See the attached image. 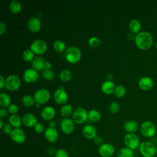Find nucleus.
<instances>
[{
	"label": "nucleus",
	"instance_id": "nucleus-5",
	"mask_svg": "<svg viewBox=\"0 0 157 157\" xmlns=\"http://www.w3.org/2000/svg\"><path fill=\"white\" fill-rule=\"evenodd\" d=\"M124 142L129 148L134 150L140 146V140L139 137L134 133H128L124 137Z\"/></svg>",
	"mask_w": 157,
	"mask_h": 157
},
{
	"label": "nucleus",
	"instance_id": "nucleus-27",
	"mask_svg": "<svg viewBox=\"0 0 157 157\" xmlns=\"http://www.w3.org/2000/svg\"><path fill=\"white\" fill-rule=\"evenodd\" d=\"M9 9L12 13H17L21 11V2L17 0H12L9 4Z\"/></svg>",
	"mask_w": 157,
	"mask_h": 157
},
{
	"label": "nucleus",
	"instance_id": "nucleus-36",
	"mask_svg": "<svg viewBox=\"0 0 157 157\" xmlns=\"http://www.w3.org/2000/svg\"><path fill=\"white\" fill-rule=\"evenodd\" d=\"M55 74H54V72H53L52 70L51 69H45L44 71H43V73H42V76L43 77L46 79V80H52L53 77H54Z\"/></svg>",
	"mask_w": 157,
	"mask_h": 157
},
{
	"label": "nucleus",
	"instance_id": "nucleus-16",
	"mask_svg": "<svg viewBox=\"0 0 157 157\" xmlns=\"http://www.w3.org/2000/svg\"><path fill=\"white\" fill-rule=\"evenodd\" d=\"M44 136L48 142H55L58 140V132L56 128L49 127L45 129Z\"/></svg>",
	"mask_w": 157,
	"mask_h": 157
},
{
	"label": "nucleus",
	"instance_id": "nucleus-38",
	"mask_svg": "<svg viewBox=\"0 0 157 157\" xmlns=\"http://www.w3.org/2000/svg\"><path fill=\"white\" fill-rule=\"evenodd\" d=\"M109 109L112 113H116L120 110V105L117 102H113L110 104Z\"/></svg>",
	"mask_w": 157,
	"mask_h": 157
},
{
	"label": "nucleus",
	"instance_id": "nucleus-31",
	"mask_svg": "<svg viewBox=\"0 0 157 157\" xmlns=\"http://www.w3.org/2000/svg\"><path fill=\"white\" fill-rule=\"evenodd\" d=\"M34 99L31 96L26 94L24 95L21 98V102L26 107L32 106L34 104Z\"/></svg>",
	"mask_w": 157,
	"mask_h": 157
},
{
	"label": "nucleus",
	"instance_id": "nucleus-29",
	"mask_svg": "<svg viewBox=\"0 0 157 157\" xmlns=\"http://www.w3.org/2000/svg\"><path fill=\"white\" fill-rule=\"evenodd\" d=\"M72 110L73 109L71 105L65 104L61 107L60 110V113L63 117H66L69 116L72 113Z\"/></svg>",
	"mask_w": 157,
	"mask_h": 157
},
{
	"label": "nucleus",
	"instance_id": "nucleus-10",
	"mask_svg": "<svg viewBox=\"0 0 157 157\" xmlns=\"http://www.w3.org/2000/svg\"><path fill=\"white\" fill-rule=\"evenodd\" d=\"M10 137L11 139L17 144H22L26 139L25 132L19 128L13 129L10 134Z\"/></svg>",
	"mask_w": 157,
	"mask_h": 157
},
{
	"label": "nucleus",
	"instance_id": "nucleus-2",
	"mask_svg": "<svg viewBox=\"0 0 157 157\" xmlns=\"http://www.w3.org/2000/svg\"><path fill=\"white\" fill-rule=\"evenodd\" d=\"M139 148L140 154L144 157H154L156 154V146L150 141L142 142Z\"/></svg>",
	"mask_w": 157,
	"mask_h": 157
},
{
	"label": "nucleus",
	"instance_id": "nucleus-56",
	"mask_svg": "<svg viewBox=\"0 0 157 157\" xmlns=\"http://www.w3.org/2000/svg\"><path fill=\"white\" fill-rule=\"evenodd\" d=\"M142 157H144V156H142Z\"/></svg>",
	"mask_w": 157,
	"mask_h": 157
},
{
	"label": "nucleus",
	"instance_id": "nucleus-15",
	"mask_svg": "<svg viewBox=\"0 0 157 157\" xmlns=\"http://www.w3.org/2000/svg\"><path fill=\"white\" fill-rule=\"evenodd\" d=\"M82 134L86 139H92L96 136L97 130L93 125L86 124L82 129Z\"/></svg>",
	"mask_w": 157,
	"mask_h": 157
},
{
	"label": "nucleus",
	"instance_id": "nucleus-17",
	"mask_svg": "<svg viewBox=\"0 0 157 157\" xmlns=\"http://www.w3.org/2000/svg\"><path fill=\"white\" fill-rule=\"evenodd\" d=\"M22 122L26 126L33 127L37 123V120L34 115L31 113H27L23 115Z\"/></svg>",
	"mask_w": 157,
	"mask_h": 157
},
{
	"label": "nucleus",
	"instance_id": "nucleus-25",
	"mask_svg": "<svg viewBox=\"0 0 157 157\" xmlns=\"http://www.w3.org/2000/svg\"><path fill=\"white\" fill-rule=\"evenodd\" d=\"M141 28L139 21L136 19L131 20L129 23V29L133 33H139Z\"/></svg>",
	"mask_w": 157,
	"mask_h": 157
},
{
	"label": "nucleus",
	"instance_id": "nucleus-49",
	"mask_svg": "<svg viewBox=\"0 0 157 157\" xmlns=\"http://www.w3.org/2000/svg\"><path fill=\"white\" fill-rule=\"evenodd\" d=\"M52 67V64L50 63L49 62H45V64H44V68L45 69H50Z\"/></svg>",
	"mask_w": 157,
	"mask_h": 157
},
{
	"label": "nucleus",
	"instance_id": "nucleus-21",
	"mask_svg": "<svg viewBox=\"0 0 157 157\" xmlns=\"http://www.w3.org/2000/svg\"><path fill=\"white\" fill-rule=\"evenodd\" d=\"M139 124L134 120H128L124 123V129L128 133H134L138 129Z\"/></svg>",
	"mask_w": 157,
	"mask_h": 157
},
{
	"label": "nucleus",
	"instance_id": "nucleus-46",
	"mask_svg": "<svg viewBox=\"0 0 157 157\" xmlns=\"http://www.w3.org/2000/svg\"><path fill=\"white\" fill-rule=\"evenodd\" d=\"M56 151H55V148L53 147H49L47 149V154L52 156L53 155H55Z\"/></svg>",
	"mask_w": 157,
	"mask_h": 157
},
{
	"label": "nucleus",
	"instance_id": "nucleus-7",
	"mask_svg": "<svg viewBox=\"0 0 157 157\" xmlns=\"http://www.w3.org/2000/svg\"><path fill=\"white\" fill-rule=\"evenodd\" d=\"M50 96V94L49 91L45 88L39 89L34 94V99L35 101L40 104H42L47 102Z\"/></svg>",
	"mask_w": 157,
	"mask_h": 157
},
{
	"label": "nucleus",
	"instance_id": "nucleus-51",
	"mask_svg": "<svg viewBox=\"0 0 157 157\" xmlns=\"http://www.w3.org/2000/svg\"><path fill=\"white\" fill-rule=\"evenodd\" d=\"M4 123H3V121H2V118H0V128L2 129V127H3V126H4Z\"/></svg>",
	"mask_w": 157,
	"mask_h": 157
},
{
	"label": "nucleus",
	"instance_id": "nucleus-37",
	"mask_svg": "<svg viewBox=\"0 0 157 157\" xmlns=\"http://www.w3.org/2000/svg\"><path fill=\"white\" fill-rule=\"evenodd\" d=\"M100 40L96 37H91L88 40V44L92 47H98L100 45Z\"/></svg>",
	"mask_w": 157,
	"mask_h": 157
},
{
	"label": "nucleus",
	"instance_id": "nucleus-26",
	"mask_svg": "<svg viewBox=\"0 0 157 157\" xmlns=\"http://www.w3.org/2000/svg\"><path fill=\"white\" fill-rule=\"evenodd\" d=\"M117 157H134L133 150L128 147L121 148L117 152Z\"/></svg>",
	"mask_w": 157,
	"mask_h": 157
},
{
	"label": "nucleus",
	"instance_id": "nucleus-39",
	"mask_svg": "<svg viewBox=\"0 0 157 157\" xmlns=\"http://www.w3.org/2000/svg\"><path fill=\"white\" fill-rule=\"evenodd\" d=\"M55 157H69V155L66 150L63 148H59L56 151Z\"/></svg>",
	"mask_w": 157,
	"mask_h": 157
},
{
	"label": "nucleus",
	"instance_id": "nucleus-14",
	"mask_svg": "<svg viewBox=\"0 0 157 157\" xmlns=\"http://www.w3.org/2000/svg\"><path fill=\"white\" fill-rule=\"evenodd\" d=\"M53 98L58 104H63L67 102L68 96L64 89L59 88L54 93Z\"/></svg>",
	"mask_w": 157,
	"mask_h": 157
},
{
	"label": "nucleus",
	"instance_id": "nucleus-13",
	"mask_svg": "<svg viewBox=\"0 0 157 157\" xmlns=\"http://www.w3.org/2000/svg\"><path fill=\"white\" fill-rule=\"evenodd\" d=\"M38 78V73L33 68L27 69L23 73V78L28 83H31L36 81Z\"/></svg>",
	"mask_w": 157,
	"mask_h": 157
},
{
	"label": "nucleus",
	"instance_id": "nucleus-9",
	"mask_svg": "<svg viewBox=\"0 0 157 157\" xmlns=\"http://www.w3.org/2000/svg\"><path fill=\"white\" fill-rule=\"evenodd\" d=\"M47 44L44 40L40 39L34 40L30 47V49L33 51V52L37 55L44 53L47 50Z\"/></svg>",
	"mask_w": 157,
	"mask_h": 157
},
{
	"label": "nucleus",
	"instance_id": "nucleus-18",
	"mask_svg": "<svg viewBox=\"0 0 157 157\" xmlns=\"http://www.w3.org/2000/svg\"><path fill=\"white\" fill-rule=\"evenodd\" d=\"M41 26L40 21L37 17H31L28 21V29L31 32L38 31Z\"/></svg>",
	"mask_w": 157,
	"mask_h": 157
},
{
	"label": "nucleus",
	"instance_id": "nucleus-45",
	"mask_svg": "<svg viewBox=\"0 0 157 157\" xmlns=\"http://www.w3.org/2000/svg\"><path fill=\"white\" fill-rule=\"evenodd\" d=\"M7 114H8V112L5 109L1 108L0 109V117H1V118H2L5 116H7Z\"/></svg>",
	"mask_w": 157,
	"mask_h": 157
},
{
	"label": "nucleus",
	"instance_id": "nucleus-44",
	"mask_svg": "<svg viewBox=\"0 0 157 157\" xmlns=\"http://www.w3.org/2000/svg\"><path fill=\"white\" fill-rule=\"evenodd\" d=\"M5 31H6V25L2 21H1L0 22V34H2L4 32H5Z\"/></svg>",
	"mask_w": 157,
	"mask_h": 157
},
{
	"label": "nucleus",
	"instance_id": "nucleus-42",
	"mask_svg": "<svg viewBox=\"0 0 157 157\" xmlns=\"http://www.w3.org/2000/svg\"><path fill=\"white\" fill-rule=\"evenodd\" d=\"M8 110L12 114H15L18 111V107L17 105L12 104L8 107Z\"/></svg>",
	"mask_w": 157,
	"mask_h": 157
},
{
	"label": "nucleus",
	"instance_id": "nucleus-12",
	"mask_svg": "<svg viewBox=\"0 0 157 157\" xmlns=\"http://www.w3.org/2000/svg\"><path fill=\"white\" fill-rule=\"evenodd\" d=\"M98 151L102 157H110L114 153L115 148L112 144L105 143L99 146Z\"/></svg>",
	"mask_w": 157,
	"mask_h": 157
},
{
	"label": "nucleus",
	"instance_id": "nucleus-33",
	"mask_svg": "<svg viewBox=\"0 0 157 157\" xmlns=\"http://www.w3.org/2000/svg\"><path fill=\"white\" fill-rule=\"evenodd\" d=\"M72 74L68 69H63L59 73V78L63 82H67L71 78Z\"/></svg>",
	"mask_w": 157,
	"mask_h": 157
},
{
	"label": "nucleus",
	"instance_id": "nucleus-43",
	"mask_svg": "<svg viewBox=\"0 0 157 157\" xmlns=\"http://www.w3.org/2000/svg\"><path fill=\"white\" fill-rule=\"evenodd\" d=\"M94 143L98 145H101L103 144V139L102 138L99 136H96L94 138Z\"/></svg>",
	"mask_w": 157,
	"mask_h": 157
},
{
	"label": "nucleus",
	"instance_id": "nucleus-48",
	"mask_svg": "<svg viewBox=\"0 0 157 157\" xmlns=\"http://www.w3.org/2000/svg\"><path fill=\"white\" fill-rule=\"evenodd\" d=\"M150 142H151L153 144H154L155 146H156V145H157V137H155V136H153V137H151V140H150Z\"/></svg>",
	"mask_w": 157,
	"mask_h": 157
},
{
	"label": "nucleus",
	"instance_id": "nucleus-24",
	"mask_svg": "<svg viewBox=\"0 0 157 157\" xmlns=\"http://www.w3.org/2000/svg\"><path fill=\"white\" fill-rule=\"evenodd\" d=\"M9 123L15 128H18L21 124V120L20 117L16 114H12L9 117Z\"/></svg>",
	"mask_w": 157,
	"mask_h": 157
},
{
	"label": "nucleus",
	"instance_id": "nucleus-32",
	"mask_svg": "<svg viewBox=\"0 0 157 157\" xmlns=\"http://www.w3.org/2000/svg\"><path fill=\"white\" fill-rule=\"evenodd\" d=\"M53 48L58 52H61L66 48L65 43L61 40H56L53 43Z\"/></svg>",
	"mask_w": 157,
	"mask_h": 157
},
{
	"label": "nucleus",
	"instance_id": "nucleus-35",
	"mask_svg": "<svg viewBox=\"0 0 157 157\" xmlns=\"http://www.w3.org/2000/svg\"><path fill=\"white\" fill-rule=\"evenodd\" d=\"M23 58L26 61H32L34 58V53L31 49H26L23 52Z\"/></svg>",
	"mask_w": 157,
	"mask_h": 157
},
{
	"label": "nucleus",
	"instance_id": "nucleus-20",
	"mask_svg": "<svg viewBox=\"0 0 157 157\" xmlns=\"http://www.w3.org/2000/svg\"><path fill=\"white\" fill-rule=\"evenodd\" d=\"M55 115V110L51 106L44 107L41 112V116L45 120H51Z\"/></svg>",
	"mask_w": 157,
	"mask_h": 157
},
{
	"label": "nucleus",
	"instance_id": "nucleus-41",
	"mask_svg": "<svg viewBox=\"0 0 157 157\" xmlns=\"http://www.w3.org/2000/svg\"><path fill=\"white\" fill-rule=\"evenodd\" d=\"M34 131L37 133H42L44 131V126L40 123H37L34 126Z\"/></svg>",
	"mask_w": 157,
	"mask_h": 157
},
{
	"label": "nucleus",
	"instance_id": "nucleus-52",
	"mask_svg": "<svg viewBox=\"0 0 157 157\" xmlns=\"http://www.w3.org/2000/svg\"><path fill=\"white\" fill-rule=\"evenodd\" d=\"M40 104L37 103V104H36V106H37V107H39V106H40Z\"/></svg>",
	"mask_w": 157,
	"mask_h": 157
},
{
	"label": "nucleus",
	"instance_id": "nucleus-50",
	"mask_svg": "<svg viewBox=\"0 0 157 157\" xmlns=\"http://www.w3.org/2000/svg\"><path fill=\"white\" fill-rule=\"evenodd\" d=\"M56 126V122L55 121H50L49 122V127L55 128Z\"/></svg>",
	"mask_w": 157,
	"mask_h": 157
},
{
	"label": "nucleus",
	"instance_id": "nucleus-22",
	"mask_svg": "<svg viewBox=\"0 0 157 157\" xmlns=\"http://www.w3.org/2000/svg\"><path fill=\"white\" fill-rule=\"evenodd\" d=\"M114 83L110 80H107L102 83L101 85V90L103 93L106 94H110L115 90Z\"/></svg>",
	"mask_w": 157,
	"mask_h": 157
},
{
	"label": "nucleus",
	"instance_id": "nucleus-23",
	"mask_svg": "<svg viewBox=\"0 0 157 157\" xmlns=\"http://www.w3.org/2000/svg\"><path fill=\"white\" fill-rule=\"evenodd\" d=\"M45 61L41 56H36L33 58L31 62L33 69L37 71H41L44 68Z\"/></svg>",
	"mask_w": 157,
	"mask_h": 157
},
{
	"label": "nucleus",
	"instance_id": "nucleus-8",
	"mask_svg": "<svg viewBox=\"0 0 157 157\" xmlns=\"http://www.w3.org/2000/svg\"><path fill=\"white\" fill-rule=\"evenodd\" d=\"M72 118L76 123L82 124L88 118V113L84 108L78 107L74 111Z\"/></svg>",
	"mask_w": 157,
	"mask_h": 157
},
{
	"label": "nucleus",
	"instance_id": "nucleus-1",
	"mask_svg": "<svg viewBox=\"0 0 157 157\" xmlns=\"http://www.w3.org/2000/svg\"><path fill=\"white\" fill-rule=\"evenodd\" d=\"M135 42L140 49L147 50L151 47L153 44V38L148 32L142 31L135 36Z\"/></svg>",
	"mask_w": 157,
	"mask_h": 157
},
{
	"label": "nucleus",
	"instance_id": "nucleus-55",
	"mask_svg": "<svg viewBox=\"0 0 157 157\" xmlns=\"http://www.w3.org/2000/svg\"><path fill=\"white\" fill-rule=\"evenodd\" d=\"M154 157H157V156H154Z\"/></svg>",
	"mask_w": 157,
	"mask_h": 157
},
{
	"label": "nucleus",
	"instance_id": "nucleus-40",
	"mask_svg": "<svg viewBox=\"0 0 157 157\" xmlns=\"http://www.w3.org/2000/svg\"><path fill=\"white\" fill-rule=\"evenodd\" d=\"M2 131L4 132V133H5L6 134H8L10 135L12 131L13 130L12 129V126L9 124V123H5L2 128Z\"/></svg>",
	"mask_w": 157,
	"mask_h": 157
},
{
	"label": "nucleus",
	"instance_id": "nucleus-11",
	"mask_svg": "<svg viewBox=\"0 0 157 157\" xmlns=\"http://www.w3.org/2000/svg\"><path fill=\"white\" fill-rule=\"evenodd\" d=\"M60 127L62 131L66 134H71L75 128L74 124L72 120L68 118H63L60 123Z\"/></svg>",
	"mask_w": 157,
	"mask_h": 157
},
{
	"label": "nucleus",
	"instance_id": "nucleus-19",
	"mask_svg": "<svg viewBox=\"0 0 157 157\" xmlns=\"http://www.w3.org/2000/svg\"><path fill=\"white\" fill-rule=\"evenodd\" d=\"M139 86L142 90H148L153 86V80L148 77H142L139 81Z\"/></svg>",
	"mask_w": 157,
	"mask_h": 157
},
{
	"label": "nucleus",
	"instance_id": "nucleus-34",
	"mask_svg": "<svg viewBox=\"0 0 157 157\" xmlns=\"http://www.w3.org/2000/svg\"><path fill=\"white\" fill-rule=\"evenodd\" d=\"M126 93V89L123 85H118L115 87L114 90L115 95L118 98L123 96Z\"/></svg>",
	"mask_w": 157,
	"mask_h": 157
},
{
	"label": "nucleus",
	"instance_id": "nucleus-6",
	"mask_svg": "<svg viewBox=\"0 0 157 157\" xmlns=\"http://www.w3.org/2000/svg\"><path fill=\"white\" fill-rule=\"evenodd\" d=\"M21 85L20 78L14 74L9 75L6 78L5 85L6 88L10 91H15L19 88Z\"/></svg>",
	"mask_w": 157,
	"mask_h": 157
},
{
	"label": "nucleus",
	"instance_id": "nucleus-30",
	"mask_svg": "<svg viewBox=\"0 0 157 157\" xmlns=\"http://www.w3.org/2000/svg\"><path fill=\"white\" fill-rule=\"evenodd\" d=\"M88 118L92 121H98L101 118V114L98 110L93 109L88 112Z\"/></svg>",
	"mask_w": 157,
	"mask_h": 157
},
{
	"label": "nucleus",
	"instance_id": "nucleus-3",
	"mask_svg": "<svg viewBox=\"0 0 157 157\" xmlns=\"http://www.w3.org/2000/svg\"><path fill=\"white\" fill-rule=\"evenodd\" d=\"M65 58L69 63H76L81 58V52L77 47L70 46L66 50Z\"/></svg>",
	"mask_w": 157,
	"mask_h": 157
},
{
	"label": "nucleus",
	"instance_id": "nucleus-47",
	"mask_svg": "<svg viewBox=\"0 0 157 157\" xmlns=\"http://www.w3.org/2000/svg\"><path fill=\"white\" fill-rule=\"evenodd\" d=\"M5 82H6V80L3 77V76L0 75V88H2L4 87V86L5 85Z\"/></svg>",
	"mask_w": 157,
	"mask_h": 157
},
{
	"label": "nucleus",
	"instance_id": "nucleus-53",
	"mask_svg": "<svg viewBox=\"0 0 157 157\" xmlns=\"http://www.w3.org/2000/svg\"><path fill=\"white\" fill-rule=\"evenodd\" d=\"M156 154H157V145L156 146Z\"/></svg>",
	"mask_w": 157,
	"mask_h": 157
},
{
	"label": "nucleus",
	"instance_id": "nucleus-4",
	"mask_svg": "<svg viewBox=\"0 0 157 157\" xmlns=\"http://www.w3.org/2000/svg\"><path fill=\"white\" fill-rule=\"evenodd\" d=\"M141 134L145 137L151 138L155 136L156 133V126L153 123L150 121L143 122L140 127Z\"/></svg>",
	"mask_w": 157,
	"mask_h": 157
},
{
	"label": "nucleus",
	"instance_id": "nucleus-28",
	"mask_svg": "<svg viewBox=\"0 0 157 157\" xmlns=\"http://www.w3.org/2000/svg\"><path fill=\"white\" fill-rule=\"evenodd\" d=\"M10 96L4 93L0 94V105L2 107H9L10 104Z\"/></svg>",
	"mask_w": 157,
	"mask_h": 157
},
{
	"label": "nucleus",
	"instance_id": "nucleus-54",
	"mask_svg": "<svg viewBox=\"0 0 157 157\" xmlns=\"http://www.w3.org/2000/svg\"><path fill=\"white\" fill-rule=\"evenodd\" d=\"M156 48H157V42H156Z\"/></svg>",
	"mask_w": 157,
	"mask_h": 157
}]
</instances>
